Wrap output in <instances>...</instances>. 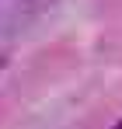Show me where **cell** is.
<instances>
[{
  "label": "cell",
  "instance_id": "1",
  "mask_svg": "<svg viewBox=\"0 0 122 129\" xmlns=\"http://www.w3.org/2000/svg\"><path fill=\"white\" fill-rule=\"evenodd\" d=\"M119 129H122V126H119Z\"/></svg>",
  "mask_w": 122,
  "mask_h": 129
}]
</instances>
